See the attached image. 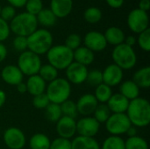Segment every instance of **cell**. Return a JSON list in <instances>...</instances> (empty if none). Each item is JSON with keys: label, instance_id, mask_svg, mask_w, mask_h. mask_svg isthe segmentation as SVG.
Listing matches in <instances>:
<instances>
[{"label": "cell", "instance_id": "6da1fadb", "mask_svg": "<svg viewBox=\"0 0 150 149\" xmlns=\"http://www.w3.org/2000/svg\"><path fill=\"white\" fill-rule=\"evenodd\" d=\"M132 126L146 127L150 123V104L144 97H137L129 102L127 112Z\"/></svg>", "mask_w": 150, "mask_h": 149}, {"label": "cell", "instance_id": "7a4b0ae2", "mask_svg": "<svg viewBox=\"0 0 150 149\" xmlns=\"http://www.w3.org/2000/svg\"><path fill=\"white\" fill-rule=\"evenodd\" d=\"M38 29L36 16L28 12H22L16 15L10 22V30L17 36L28 37Z\"/></svg>", "mask_w": 150, "mask_h": 149}, {"label": "cell", "instance_id": "3957f363", "mask_svg": "<svg viewBox=\"0 0 150 149\" xmlns=\"http://www.w3.org/2000/svg\"><path fill=\"white\" fill-rule=\"evenodd\" d=\"M52 46L53 35L47 29H37L27 37L28 50L38 55L47 54Z\"/></svg>", "mask_w": 150, "mask_h": 149}, {"label": "cell", "instance_id": "277c9868", "mask_svg": "<svg viewBox=\"0 0 150 149\" xmlns=\"http://www.w3.org/2000/svg\"><path fill=\"white\" fill-rule=\"evenodd\" d=\"M45 93L50 103L61 105L69 99L71 95V84L66 78L58 77L47 84Z\"/></svg>", "mask_w": 150, "mask_h": 149}, {"label": "cell", "instance_id": "5b68a950", "mask_svg": "<svg viewBox=\"0 0 150 149\" xmlns=\"http://www.w3.org/2000/svg\"><path fill=\"white\" fill-rule=\"evenodd\" d=\"M46 54L48 64L57 70H65L74 61L73 51L65 45L52 46Z\"/></svg>", "mask_w": 150, "mask_h": 149}, {"label": "cell", "instance_id": "8992f818", "mask_svg": "<svg viewBox=\"0 0 150 149\" xmlns=\"http://www.w3.org/2000/svg\"><path fill=\"white\" fill-rule=\"evenodd\" d=\"M113 63L122 70H129L134 68L137 62V55L134 49L125 43L114 47L112 52Z\"/></svg>", "mask_w": 150, "mask_h": 149}, {"label": "cell", "instance_id": "52a82bcc", "mask_svg": "<svg viewBox=\"0 0 150 149\" xmlns=\"http://www.w3.org/2000/svg\"><path fill=\"white\" fill-rule=\"evenodd\" d=\"M41 65L42 63L40 55L26 50L20 53L17 66L24 76H31L38 75Z\"/></svg>", "mask_w": 150, "mask_h": 149}, {"label": "cell", "instance_id": "ba28073f", "mask_svg": "<svg viewBox=\"0 0 150 149\" xmlns=\"http://www.w3.org/2000/svg\"><path fill=\"white\" fill-rule=\"evenodd\" d=\"M106 131L113 136H121L126 134L132 126L126 113H112L105 123Z\"/></svg>", "mask_w": 150, "mask_h": 149}, {"label": "cell", "instance_id": "9c48e42d", "mask_svg": "<svg viewBox=\"0 0 150 149\" xmlns=\"http://www.w3.org/2000/svg\"><path fill=\"white\" fill-rule=\"evenodd\" d=\"M149 18L148 12L140 9L132 10L127 16V25L129 29L135 32L141 33L149 28Z\"/></svg>", "mask_w": 150, "mask_h": 149}, {"label": "cell", "instance_id": "30bf717a", "mask_svg": "<svg viewBox=\"0 0 150 149\" xmlns=\"http://www.w3.org/2000/svg\"><path fill=\"white\" fill-rule=\"evenodd\" d=\"M3 139L5 146L9 149H23L26 143L24 132L14 126L9 127L4 131Z\"/></svg>", "mask_w": 150, "mask_h": 149}, {"label": "cell", "instance_id": "8fae6325", "mask_svg": "<svg viewBox=\"0 0 150 149\" xmlns=\"http://www.w3.org/2000/svg\"><path fill=\"white\" fill-rule=\"evenodd\" d=\"M100 124L91 116L83 117L76 121V133L78 136L94 138L99 132Z\"/></svg>", "mask_w": 150, "mask_h": 149}, {"label": "cell", "instance_id": "7c38bea8", "mask_svg": "<svg viewBox=\"0 0 150 149\" xmlns=\"http://www.w3.org/2000/svg\"><path fill=\"white\" fill-rule=\"evenodd\" d=\"M66 79L68 82L71 84H82L85 83L87 75H88V68L77 63L76 61H73L66 69Z\"/></svg>", "mask_w": 150, "mask_h": 149}, {"label": "cell", "instance_id": "4fadbf2b", "mask_svg": "<svg viewBox=\"0 0 150 149\" xmlns=\"http://www.w3.org/2000/svg\"><path fill=\"white\" fill-rule=\"evenodd\" d=\"M103 83L112 88L120 85L123 82L124 70H122L116 64L112 63L105 68L102 71Z\"/></svg>", "mask_w": 150, "mask_h": 149}, {"label": "cell", "instance_id": "5bb4252c", "mask_svg": "<svg viewBox=\"0 0 150 149\" xmlns=\"http://www.w3.org/2000/svg\"><path fill=\"white\" fill-rule=\"evenodd\" d=\"M83 44L85 47L89 48L93 53L101 52L107 47V42L104 33L98 31H91L87 32L83 38Z\"/></svg>", "mask_w": 150, "mask_h": 149}, {"label": "cell", "instance_id": "9a60e30c", "mask_svg": "<svg viewBox=\"0 0 150 149\" xmlns=\"http://www.w3.org/2000/svg\"><path fill=\"white\" fill-rule=\"evenodd\" d=\"M55 124L58 137L70 140L76 133V121L72 118L62 116Z\"/></svg>", "mask_w": 150, "mask_h": 149}, {"label": "cell", "instance_id": "2e32d148", "mask_svg": "<svg viewBox=\"0 0 150 149\" xmlns=\"http://www.w3.org/2000/svg\"><path fill=\"white\" fill-rule=\"evenodd\" d=\"M76 104L78 114L82 115L83 117H89L93 114L98 105V102L93 94L87 93L81 96Z\"/></svg>", "mask_w": 150, "mask_h": 149}, {"label": "cell", "instance_id": "e0dca14e", "mask_svg": "<svg viewBox=\"0 0 150 149\" xmlns=\"http://www.w3.org/2000/svg\"><path fill=\"white\" fill-rule=\"evenodd\" d=\"M1 78L5 83L16 86L19 83L23 82L24 75L17 65H7L3 68L1 71Z\"/></svg>", "mask_w": 150, "mask_h": 149}, {"label": "cell", "instance_id": "ac0fdd59", "mask_svg": "<svg viewBox=\"0 0 150 149\" xmlns=\"http://www.w3.org/2000/svg\"><path fill=\"white\" fill-rule=\"evenodd\" d=\"M73 9V0H51L50 10L56 18L67 17Z\"/></svg>", "mask_w": 150, "mask_h": 149}, {"label": "cell", "instance_id": "d6986e66", "mask_svg": "<svg viewBox=\"0 0 150 149\" xmlns=\"http://www.w3.org/2000/svg\"><path fill=\"white\" fill-rule=\"evenodd\" d=\"M129 102L130 101L127 100L121 94L115 93L112 94L106 105L112 113H126Z\"/></svg>", "mask_w": 150, "mask_h": 149}, {"label": "cell", "instance_id": "ffe728a7", "mask_svg": "<svg viewBox=\"0 0 150 149\" xmlns=\"http://www.w3.org/2000/svg\"><path fill=\"white\" fill-rule=\"evenodd\" d=\"M25 84L27 88V92L33 97L45 93L46 91L47 83L39 75L28 76Z\"/></svg>", "mask_w": 150, "mask_h": 149}, {"label": "cell", "instance_id": "44dd1931", "mask_svg": "<svg viewBox=\"0 0 150 149\" xmlns=\"http://www.w3.org/2000/svg\"><path fill=\"white\" fill-rule=\"evenodd\" d=\"M74 61L80 63L85 67L91 65L95 60V54L85 47H79L73 51Z\"/></svg>", "mask_w": 150, "mask_h": 149}, {"label": "cell", "instance_id": "7402d4cb", "mask_svg": "<svg viewBox=\"0 0 150 149\" xmlns=\"http://www.w3.org/2000/svg\"><path fill=\"white\" fill-rule=\"evenodd\" d=\"M120 94L131 101L140 97V88L133 82V80H127L120 84Z\"/></svg>", "mask_w": 150, "mask_h": 149}, {"label": "cell", "instance_id": "603a6c76", "mask_svg": "<svg viewBox=\"0 0 150 149\" xmlns=\"http://www.w3.org/2000/svg\"><path fill=\"white\" fill-rule=\"evenodd\" d=\"M104 36L105 38L107 44L112 45L114 47L124 43L126 38L124 32L120 28L116 26H111L107 28L104 33Z\"/></svg>", "mask_w": 150, "mask_h": 149}, {"label": "cell", "instance_id": "cb8c5ba5", "mask_svg": "<svg viewBox=\"0 0 150 149\" xmlns=\"http://www.w3.org/2000/svg\"><path fill=\"white\" fill-rule=\"evenodd\" d=\"M71 149H100V145L95 138L76 136L71 141Z\"/></svg>", "mask_w": 150, "mask_h": 149}, {"label": "cell", "instance_id": "d4e9b609", "mask_svg": "<svg viewBox=\"0 0 150 149\" xmlns=\"http://www.w3.org/2000/svg\"><path fill=\"white\" fill-rule=\"evenodd\" d=\"M132 80L140 89H149L150 87V67L146 66L138 69L134 74Z\"/></svg>", "mask_w": 150, "mask_h": 149}, {"label": "cell", "instance_id": "484cf974", "mask_svg": "<svg viewBox=\"0 0 150 149\" xmlns=\"http://www.w3.org/2000/svg\"><path fill=\"white\" fill-rule=\"evenodd\" d=\"M51 141L44 133H38L33 134L29 140V147L31 149H49Z\"/></svg>", "mask_w": 150, "mask_h": 149}, {"label": "cell", "instance_id": "4316f807", "mask_svg": "<svg viewBox=\"0 0 150 149\" xmlns=\"http://www.w3.org/2000/svg\"><path fill=\"white\" fill-rule=\"evenodd\" d=\"M37 22L44 27L54 26L56 23L57 18L50 9H42L36 16Z\"/></svg>", "mask_w": 150, "mask_h": 149}, {"label": "cell", "instance_id": "83f0119b", "mask_svg": "<svg viewBox=\"0 0 150 149\" xmlns=\"http://www.w3.org/2000/svg\"><path fill=\"white\" fill-rule=\"evenodd\" d=\"M93 95L98 104H106L112 96V90L108 85L101 83L95 88V92Z\"/></svg>", "mask_w": 150, "mask_h": 149}, {"label": "cell", "instance_id": "f1b7e54d", "mask_svg": "<svg viewBox=\"0 0 150 149\" xmlns=\"http://www.w3.org/2000/svg\"><path fill=\"white\" fill-rule=\"evenodd\" d=\"M58 74H59V70H57L54 67H53L50 64H45V65H41L40 71L38 73V75L47 83H50L52 81H54V79L58 78Z\"/></svg>", "mask_w": 150, "mask_h": 149}, {"label": "cell", "instance_id": "f546056e", "mask_svg": "<svg viewBox=\"0 0 150 149\" xmlns=\"http://www.w3.org/2000/svg\"><path fill=\"white\" fill-rule=\"evenodd\" d=\"M45 117L49 122L56 123L62 117L60 105L50 103L45 109Z\"/></svg>", "mask_w": 150, "mask_h": 149}, {"label": "cell", "instance_id": "4dcf8cb0", "mask_svg": "<svg viewBox=\"0 0 150 149\" xmlns=\"http://www.w3.org/2000/svg\"><path fill=\"white\" fill-rule=\"evenodd\" d=\"M100 149H125V141L121 136L110 135L103 141Z\"/></svg>", "mask_w": 150, "mask_h": 149}, {"label": "cell", "instance_id": "1f68e13d", "mask_svg": "<svg viewBox=\"0 0 150 149\" xmlns=\"http://www.w3.org/2000/svg\"><path fill=\"white\" fill-rule=\"evenodd\" d=\"M111 114L112 112L109 110L106 104H98L92 115H93V118L101 125L106 122V120L109 119Z\"/></svg>", "mask_w": 150, "mask_h": 149}, {"label": "cell", "instance_id": "d6a6232c", "mask_svg": "<svg viewBox=\"0 0 150 149\" xmlns=\"http://www.w3.org/2000/svg\"><path fill=\"white\" fill-rule=\"evenodd\" d=\"M125 149H149V144L144 138L136 135L125 141Z\"/></svg>", "mask_w": 150, "mask_h": 149}, {"label": "cell", "instance_id": "836d02e7", "mask_svg": "<svg viewBox=\"0 0 150 149\" xmlns=\"http://www.w3.org/2000/svg\"><path fill=\"white\" fill-rule=\"evenodd\" d=\"M60 106H61V111H62V116L69 117V118H72L75 119L76 118V116L78 115L76 104V102H74L70 99L64 101L63 103H62L60 105Z\"/></svg>", "mask_w": 150, "mask_h": 149}, {"label": "cell", "instance_id": "e575fe53", "mask_svg": "<svg viewBox=\"0 0 150 149\" xmlns=\"http://www.w3.org/2000/svg\"><path fill=\"white\" fill-rule=\"evenodd\" d=\"M83 18L90 24H96L102 18V11L98 7H90L84 11Z\"/></svg>", "mask_w": 150, "mask_h": 149}, {"label": "cell", "instance_id": "d590c367", "mask_svg": "<svg viewBox=\"0 0 150 149\" xmlns=\"http://www.w3.org/2000/svg\"><path fill=\"white\" fill-rule=\"evenodd\" d=\"M91 87H97L99 84L103 83V76L102 71L99 69H92L88 71L87 78L85 81Z\"/></svg>", "mask_w": 150, "mask_h": 149}, {"label": "cell", "instance_id": "8d00e7d4", "mask_svg": "<svg viewBox=\"0 0 150 149\" xmlns=\"http://www.w3.org/2000/svg\"><path fill=\"white\" fill-rule=\"evenodd\" d=\"M137 42L139 47L145 52L150 51V29L143 31L142 32L139 33V37L137 39Z\"/></svg>", "mask_w": 150, "mask_h": 149}, {"label": "cell", "instance_id": "74e56055", "mask_svg": "<svg viewBox=\"0 0 150 149\" xmlns=\"http://www.w3.org/2000/svg\"><path fill=\"white\" fill-rule=\"evenodd\" d=\"M81 44H82L81 36L77 33H71L66 38L64 45L70 50L74 51L77 49L79 47H81Z\"/></svg>", "mask_w": 150, "mask_h": 149}, {"label": "cell", "instance_id": "f35d334b", "mask_svg": "<svg viewBox=\"0 0 150 149\" xmlns=\"http://www.w3.org/2000/svg\"><path fill=\"white\" fill-rule=\"evenodd\" d=\"M26 12L37 16V14L43 9V4L41 0H27L25 4Z\"/></svg>", "mask_w": 150, "mask_h": 149}, {"label": "cell", "instance_id": "ab89813d", "mask_svg": "<svg viewBox=\"0 0 150 149\" xmlns=\"http://www.w3.org/2000/svg\"><path fill=\"white\" fill-rule=\"evenodd\" d=\"M50 104V101L46 95V93H42L37 96H34L33 98V105L34 108L39 110H45L46 107Z\"/></svg>", "mask_w": 150, "mask_h": 149}, {"label": "cell", "instance_id": "60d3db41", "mask_svg": "<svg viewBox=\"0 0 150 149\" xmlns=\"http://www.w3.org/2000/svg\"><path fill=\"white\" fill-rule=\"evenodd\" d=\"M49 149H71V141L58 137L51 141Z\"/></svg>", "mask_w": 150, "mask_h": 149}, {"label": "cell", "instance_id": "b9f144b4", "mask_svg": "<svg viewBox=\"0 0 150 149\" xmlns=\"http://www.w3.org/2000/svg\"><path fill=\"white\" fill-rule=\"evenodd\" d=\"M13 47L16 51L18 52H24L28 50L27 47V37H23V36H16L12 41Z\"/></svg>", "mask_w": 150, "mask_h": 149}, {"label": "cell", "instance_id": "7bdbcfd3", "mask_svg": "<svg viewBox=\"0 0 150 149\" xmlns=\"http://www.w3.org/2000/svg\"><path fill=\"white\" fill-rule=\"evenodd\" d=\"M16 16V11L15 8L11 5H6L1 9L0 11V18L4 19L6 22H11L13 18Z\"/></svg>", "mask_w": 150, "mask_h": 149}, {"label": "cell", "instance_id": "ee69618b", "mask_svg": "<svg viewBox=\"0 0 150 149\" xmlns=\"http://www.w3.org/2000/svg\"><path fill=\"white\" fill-rule=\"evenodd\" d=\"M10 25L8 22L4 21L0 18V42L6 40L8 37L10 36Z\"/></svg>", "mask_w": 150, "mask_h": 149}, {"label": "cell", "instance_id": "f6af8a7d", "mask_svg": "<svg viewBox=\"0 0 150 149\" xmlns=\"http://www.w3.org/2000/svg\"><path fill=\"white\" fill-rule=\"evenodd\" d=\"M27 0H7L11 6L14 8H22L25 5Z\"/></svg>", "mask_w": 150, "mask_h": 149}, {"label": "cell", "instance_id": "bcb514c9", "mask_svg": "<svg viewBox=\"0 0 150 149\" xmlns=\"http://www.w3.org/2000/svg\"><path fill=\"white\" fill-rule=\"evenodd\" d=\"M105 1L110 7L118 9V8H120L124 4L125 0H105Z\"/></svg>", "mask_w": 150, "mask_h": 149}, {"label": "cell", "instance_id": "7dc6e473", "mask_svg": "<svg viewBox=\"0 0 150 149\" xmlns=\"http://www.w3.org/2000/svg\"><path fill=\"white\" fill-rule=\"evenodd\" d=\"M138 9L148 12V11L150 9L149 0H141L140 3H139V8Z\"/></svg>", "mask_w": 150, "mask_h": 149}, {"label": "cell", "instance_id": "c3c4849f", "mask_svg": "<svg viewBox=\"0 0 150 149\" xmlns=\"http://www.w3.org/2000/svg\"><path fill=\"white\" fill-rule=\"evenodd\" d=\"M7 48H6V47L3 44V43H1L0 42V63L1 62H3L5 59H6V57H7Z\"/></svg>", "mask_w": 150, "mask_h": 149}, {"label": "cell", "instance_id": "681fc988", "mask_svg": "<svg viewBox=\"0 0 150 149\" xmlns=\"http://www.w3.org/2000/svg\"><path fill=\"white\" fill-rule=\"evenodd\" d=\"M136 42H137V40H136V38H135L134 36H133V35H129V36L126 37V38H125V40H124V43H125L126 45L131 47H133L136 44Z\"/></svg>", "mask_w": 150, "mask_h": 149}, {"label": "cell", "instance_id": "f907efd6", "mask_svg": "<svg viewBox=\"0 0 150 149\" xmlns=\"http://www.w3.org/2000/svg\"><path fill=\"white\" fill-rule=\"evenodd\" d=\"M16 88H17V90L19 94H25L27 92V88H26V84L24 82H21L19 83L18 84L16 85Z\"/></svg>", "mask_w": 150, "mask_h": 149}, {"label": "cell", "instance_id": "816d5d0a", "mask_svg": "<svg viewBox=\"0 0 150 149\" xmlns=\"http://www.w3.org/2000/svg\"><path fill=\"white\" fill-rule=\"evenodd\" d=\"M137 127L134 126H131L129 127V129L127 130V132L126 133V134L128 136V137H134V136H136L137 135Z\"/></svg>", "mask_w": 150, "mask_h": 149}, {"label": "cell", "instance_id": "f5cc1de1", "mask_svg": "<svg viewBox=\"0 0 150 149\" xmlns=\"http://www.w3.org/2000/svg\"><path fill=\"white\" fill-rule=\"evenodd\" d=\"M6 102V94L3 90H0V108L4 106Z\"/></svg>", "mask_w": 150, "mask_h": 149}, {"label": "cell", "instance_id": "db71d44e", "mask_svg": "<svg viewBox=\"0 0 150 149\" xmlns=\"http://www.w3.org/2000/svg\"><path fill=\"white\" fill-rule=\"evenodd\" d=\"M1 9H2V7H1V5H0V11H1Z\"/></svg>", "mask_w": 150, "mask_h": 149}]
</instances>
